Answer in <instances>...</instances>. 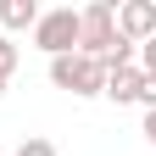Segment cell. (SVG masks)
<instances>
[{
	"mask_svg": "<svg viewBox=\"0 0 156 156\" xmlns=\"http://www.w3.org/2000/svg\"><path fill=\"white\" fill-rule=\"evenodd\" d=\"M50 84L67 89L73 101H95V95L106 89V62H95V56H50Z\"/></svg>",
	"mask_w": 156,
	"mask_h": 156,
	"instance_id": "2",
	"label": "cell"
},
{
	"mask_svg": "<svg viewBox=\"0 0 156 156\" xmlns=\"http://www.w3.org/2000/svg\"><path fill=\"white\" fill-rule=\"evenodd\" d=\"M17 156H62V151H56V145L45 140V134H28V140L17 145Z\"/></svg>",
	"mask_w": 156,
	"mask_h": 156,
	"instance_id": "8",
	"label": "cell"
},
{
	"mask_svg": "<svg viewBox=\"0 0 156 156\" xmlns=\"http://www.w3.org/2000/svg\"><path fill=\"white\" fill-rule=\"evenodd\" d=\"M39 23V0H0V34H34Z\"/></svg>",
	"mask_w": 156,
	"mask_h": 156,
	"instance_id": "5",
	"label": "cell"
},
{
	"mask_svg": "<svg viewBox=\"0 0 156 156\" xmlns=\"http://www.w3.org/2000/svg\"><path fill=\"white\" fill-rule=\"evenodd\" d=\"M140 73H156V39H145V45H140Z\"/></svg>",
	"mask_w": 156,
	"mask_h": 156,
	"instance_id": "10",
	"label": "cell"
},
{
	"mask_svg": "<svg viewBox=\"0 0 156 156\" xmlns=\"http://www.w3.org/2000/svg\"><path fill=\"white\" fill-rule=\"evenodd\" d=\"M34 45L45 50V56H73V50H78V11H73V6L39 11V23H34Z\"/></svg>",
	"mask_w": 156,
	"mask_h": 156,
	"instance_id": "3",
	"label": "cell"
},
{
	"mask_svg": "<svg viewBox=\"0 0 156 156\" xmlns=\"http://www.w3.org/2000/svg\"><path fill=\"white\" fill-rule=\"evenodd\" d=\"M17 62H23V45L0 34V84H11V73H17Z\"/></svg>",
	"mask_w": 156,
	"mask_h": 156,
	"instance_id": "7",
	"label": "cell"
},
{
	"mask_svg": "<svg viewBox=\"0 0 156 156\" xmlns=\"http://www.w3.org/2000/svg\"><path fill=\"white\" fill-rule=\"evenodd\" d=\"M0 101H6V84H0Z\"/></svg>",
	"mask_w": 156,
	"mask_h": 156,
	"instance_id": "12",
	"label": "cell"
},
{
	"mask_svg": "<svg viewBox=\"0 0 156 156\" xmlns=\"http://www.w3.org/2000/svg\"><path fill=\"white\" fill-rule=\"evenodd\" d=\"M140 67H106V101H117V106H134V101H140Z\"/></svg>",
	"mask_w": 156,
	"mask_h": 156,
	"instance_id": "6",
	"label": "cell"
},
{
	"mask_svg": "<svg viewBox=\"0 0 156 156\" xmlns=\"http://www.w3.org/2000/svg\"><path fill=\"white\" fill-rule=\"evenodd\" d=\"M117 34L128 45L156 39V0H117Z\"/></svg>",
	"mask_w": 156,
	"mask_h": 156,
	"instance_id": "4",
	"label": "cell"
},
{
	"mask_svg": "<svg viewBox=\"0 0 156 156\" xmlns=\"http://www.w3.org/2000/svg\"><path fill=\"white\" fill-rule=\"evenodd\" d=\"M117 39H123L117 34V0H89V6H78V56L106 62Z\"/></svg>",
	"mask_w": 156,
	"mask_h": 156,
	"instance_id": "1",
	"label": "cell"
},
{
	"mask_svg": "<svg viewBox=\"0 0 156 156\" xmlns=\"http://www.w3.org/2000/svg\"><path fill=\"white\" fill-rule=\"evenodd\" d=\"M140 134H145V140L156 145V112H145V117H140Z\"/></svg>",
	"mask_w": 156,
	"mask_h": 156,
	"instance_id": "11",
	"label": "cell"
},
{
	"mask_svg": "<svg viewBox=\"0 0 156 156\" xmlns=\"http://www.w3.org/2000/svg\"><path fill=\"white\" fill-rule=\"evenodd\" d=\"M134 106L156 112V73H145V78H140V101H134Z\"/></svg>",
	"mask_w": 156,
	"mask_h": 156,
	"instance_id": "9",
	"label": "cell"
}]
</instances>
